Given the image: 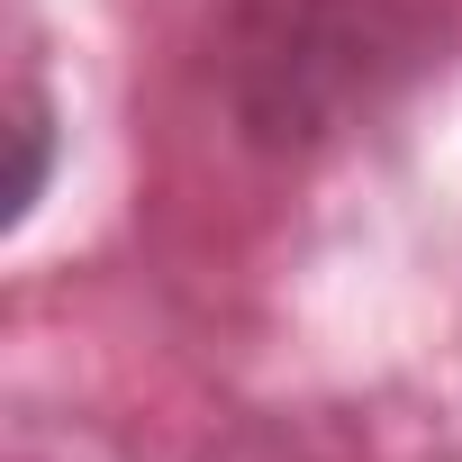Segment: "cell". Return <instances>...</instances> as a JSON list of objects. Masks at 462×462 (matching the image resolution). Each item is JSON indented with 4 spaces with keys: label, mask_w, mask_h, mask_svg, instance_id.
Segmentation results:
<instances>
[{
    "label": "cell",
    "mask_w": 462,
    "mask_h": 462,
    "mask_svg": "<svg viewBox=\"0 0 462 462\" xmlns=\"http://www.w3.org/2000/svg\"><path fill=\"white\" fill-rule=\"evenodd\" d=\"M46 145H55V118H46V91L37 82H19V181H10V226L37 208V190H46Z\"/></svg>",
    "instance_id": "1"
}]
</instances>
